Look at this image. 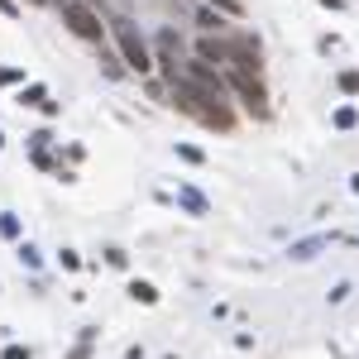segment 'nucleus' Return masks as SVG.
I'll return each mask as SVG.
<instances>
[{
    "label": "nucleus",
    "mask_w": 359,
    "mask_h": 359,
    "mask_svg": "<svg viewBox=\"0 0 359 359\" xmlns=\"http://www.w3.org/2000/svg\"><path fill=\"white\" fill-rule=\"evenodd\" d=\"M110 29H115V43H120V63H125L130 72H149L154 58H149V43L134 34V24H130V19H110Z\"/></svg>",
    "instance_id": "1"
},
{
    "label": "nucleus",
    "mask_w": 359,
    "mask_h": 359,
    "mask_svg": "<svg viewBox=\"0 0 359 359\" xmlns=\"http://www.w3.org/2000/svg\"><path fill=\"white\" fill-rule=\"evenodd\" d=\"M63 24L77 34V39H87V43H101V34H105V24H101V14L82 5V0H63Z\"/></svg>",
    "instance_id": "2"
},
{
    "label": "nucleus",
    "mask_w": 359,
    "mask_h": 359,
    "mask_svg": "<svg viewBox=\"0 0 359 359\" xmlns=\"http://www.w3.org/2000/svg\"><path fill=\"white\" fill-rule=\"evenodd\" d=\"M230 87L240 91V101H245V110H249L254 120H264V115H269V96H264V87H259V77L235 72V77H230Z\"/></svg>",
    "instance_id": "3"
},
{
    "label": "nucleus",
    "mask_w": 359,
    "mask_h": 359,
    "mask_svg": "<svg viewBox=\"0 0 359 359\" xmlns=\"http://www.w3.org/2000/svg\"><path fill=\"white\" fill-rule=\"evenodd\" d=\"M196 53H201V63H211V58H216V63H225V58H230L216 39H201V43H196Z\"/></svg>",
    "instance_id": "4"
},
{
    "label": "nucleus",
    "mask_w": 359,
    "mask_h": 359,
    "mask_svg": "<svg viewBox=\"0 0 359 359\" xmlns=\"http://www.w3.org/2000/svg\"><path fill=\"white\" fill-rule=\"evenodd\" d=\"M187 77H192V82H206V87H220L216 68H206V63H192V68H187Z\"/></svg>",
    "instance_id": "5"
},
{
    "label": "nucleus",
    "mask_w": 359,
    "mask_h": 359,
    "mask_svg": "<svg viewBox=\"0 0 359 359\" xmlns=\"http://www.w3.org/2000/svg\"><path fill=\"white\" fill-rule=\"evenodd\" d=\"M130 297L144 302V307H154V302H158V287H154V283H130Z\"/></svg>",
    "instance_id": "6"
},
{
    "label": "nucleus",
    "mask_w": 359,
    "mask_h": 359,
    "mask_svg": "<svg viewBox=\"0 0 359 359\" xmlns=\"http://www.w3.org/2000/svg\"><path fill=\"white\" fill-rule=\"evenodd\" d=\"M321 245H326V240H302V245H292V259H316Z\"/></svg>",
    "instance_id": "7"
},
{
    "label": "nucleus",
    "mask_w": 359,
    "mask_h": 359,
    "mask_svg": "<svg viewBox=\"0 0 359 359\" xmlns=\"http://www.w3.org/2000/svg\"><path fill=\"white\" fill-rule=\"evenodd\" d=\"M196 19H201V29H206V34H211V29H225V14H216V10H201Z\"/></svg>",
    "instance_id": "8"
},
{
    "label": "nucleus",
    "mask_w": 359,
    "mask_h": 359,
    "mask_svg": "<svg viewBox=\"0 0 359 359\" xmlns=\"http://www.w3.org/2000/svg\"><path fill=\"white\" fill-rule=\"evenodd\" d=\"M336 82H340V91H345V96H359V72H340Z\"/></svg>",
    "instance_id": "9"
},
{
    "label": "nucleus",
    "mask_w": 359,
    "mask_h": 359,
    "mask_svg": "<svg viewBox=\"0 0 359 359\" xmlns=\"http://www.w3.org/2000/svg\"><path fill=\"white\" fill-rule=\"evenodd\" d=\"M355 110H350V105H340V110H336V125H340V130H355Z\"/></svg>",
    "instance_id": "10"
},
{
    "label": "nucleus",
    "mask_w": 359,
    "mask_h": 359,
    "mask_svg": "<svg viewBox=\"0 0 359 359\" xmlns=\"http://www.w3.org/2000/svg\"><path fill=\"white\" fill-rule=\"evenodd\" d=\"M0 235L14 240V235H19V220H14V216H0Z\"/></svg>",
    "instance_id": "11"
},
{
    "label": "nucleus",
    "mask_w": 359,
    "mask_h": 359,
    "mask_svg": "<svg viewBox=\"0 0 359 359\" xmlns=\"http://www.w3.org/2000/svg\"><path fill=\"white\" fill-rule=\"evenodd\" d=\"M211 5H220L225 14H240V10H245V0H211Z\"/></svg>",
    "instance_id": "12"
},
{
    "label": "nucleus",
    "mask_w": 359,
    "mask_h": 359,
    "mask_svg": "<svg viewBox=\"0 0 359 359\" xmlns=\"http://www.w3.org/2000/svg\"><path fill=\"white\" fill-rule=\"evenodd\" d=\"M0 359H29V350H24V345H5V355Z\"/></svg>",
    "instance_id": "13"
},
{
    "label": "nucleus",
    "mask_w": 359,
    "mask_h": 359,
    "mask_svg": "<svg viewBox=\"0 0 359 359\" xmlns=\"http://www.w3.org/2000/svg\"><path fill=\"white\" fill-rule=\"evenodd\" d=\"M10 82H19V68H0V87H10Z\"/></svg>",
    "instance_id": "14"
},
{
    "label": "nucleus",
    "mask_w": 359,
    "mask_h": 359,
    "mask_svg": "<svg viewBox=\"0 0 359 359\" xmlns=\"http://www.w3.org/2000/svg\"><path fill=\"white\" fill-rule=\"evenodd\" d=\"M0 10H5V14H19V10H14V0H0Z\"/></svg>",
    "instance_id": "15"
},
{
    "label": "nucleus",
    "mask_w": 359,
    "mask_h": 359,
    "mask_svg": "<svg viewBox=\"0 0 359 359\" xmlns=\"http://www.w3.org/2000/svg\"><path fill=\"white\" fill-rule=\"evenodd\" d=\"M72 359H91V355H87V345H82V350H72Z\"/></svg>",
    "instance_id": "16"
},
{
    "label": "nucleus",
    "mask_w": 359,
    "mask_h": 359,
    "mask_svg": "<svg viewBox=\"0 0 359 359\" xmlns=\"http://www.w3.org/2000/svg\"><path fill=\"white\" fill-rule=\"evenodd\" d=\"M34 5H48V0H34Z\"/></svg>",
    "instance_id": "17"
},
{
    "label": "nucleus",
    "mask_w": 359,
    "mask_h": 359,
    "mask_svg": "<svg viewBox=\"0 0 359 359\" xmlns=\"http://www.w3.org/2000/svg\"><path fill=\"white\" fill-rule=\"evenodd\" d=\"M0 144H5V134H0Z\"/></svg>",
    "instance_id": "18"
}]
</instances>
